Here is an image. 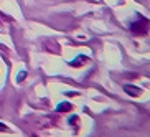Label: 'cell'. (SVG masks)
Segmentation results:
<instances>
[{
    "mask_svg": "<svg viewBox=\"0 0 150 137\" xmlns=\"http://www.w3.org/2000/svg\"><path fill=\"white\" fill-rule=\"evenodd\" d=\"M149 25L150 23L147 22L145 18H140V22H135L132 25V31L137 33V35H144V33L147 31V28H149Z\"/></svg>",
    "mask_w": 150,
    "mask_h": 137,
    "instance_id": "cell-1",
    "label": "cell"
},
{
    "mask_svg": "<svg viewBox=\"0 0 150 137\" xmlns=\"http://www.w3.org/2000/svg\"><path fill=\"white\" fill-rule=\"evenodd\" d=\"M84 61H88V58H86V56H78L74 61L71 63V66H79L81 63H84Z\"/></svg>",
    "mask_w": 150,
    "mask_h": 137,
    "instance_id": "cell-2",
    "label": "cell"
},
{
    "mask_svg": "<svg viewBox=\"0 0 150 137\" xmlns=\"http://www.w3.org/2000/svg\"><path fill=\"white\" fill-rule=\"evenodd\" d=\"M69 109H71L69 104H61V106L56 107V111H69Z\"/></svg>",
    "mask_w": 150,
    "mask_h": 137,
    "instance_id": "cell-3",
    "label": "cell"
},
{
    "mask_svg": "<svg viewBox=\"0 0 150 137\" xmlns=\"http://www.w3.org/2000/svg\"><path fill=\"white\" fill-rule=\"evenodd\" d=\"M5 129H7V127H5V124L0 122V131H5Z\"/></svg>",
    "mask_w": 150,
    "mask_h": 137,
    "instance_id": "cell-4",
    "label": "cell"
}]
</instances>
